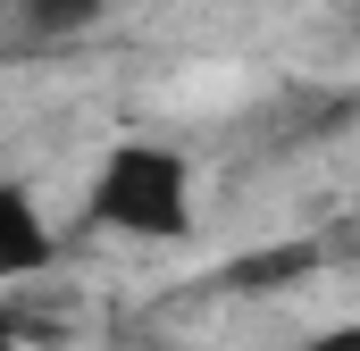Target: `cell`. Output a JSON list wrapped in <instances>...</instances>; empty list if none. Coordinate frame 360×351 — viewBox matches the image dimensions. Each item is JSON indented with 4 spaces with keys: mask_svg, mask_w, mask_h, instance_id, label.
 I'll return each instance as SVG.
<instances>
[{
    "mask_svg": "<svg viewBox=\"0 0 360 351\" xmlns=\"http://www.w3.org/2000/svg\"><path fill=\"white\" fill-rule=\"evenodd\" d=\"M310 351H360V335H352V326H335V335H319Z\"/></svg>",
    "mask_w": 360,
    "mask_h": 351,
    "instance_id": "cell-4",
    "label": "cell"
},
{
    "mask_svg": "<svg viewBox=\"0 0 360 351\" xmlns=\"http://www.w3.org/2000/svg\"><path fill=\"white\" fill-rule=\"evenodd\" d=\"M0 351H17V326H8V318H0Z\"/></svg>",
    "mask_w": 360,
    "mask_h": 351,
    "instance_id": "cell-5",
    "label": "cell"
},
{
    "mask_svg": "<svg viewBox=\"0 0 360 351\" xmlns=\"http://www.w3.org/2000/svg\"><path fill=\"white\" fill-rule=\"evenodd\" d=\"M8 17L34 42H76V34H92L109 17V0H8Z\"/></svg>",
    "mask_w": 360,
    "mask_h": 351,
    "instance_id": "cell-3",
    "label": "cell"
},
{
    "mask_svg": "<svg viewBox=\"0 0 360 351\" xmlns=\"http://www.w3.org/2000/svg\"><path fill=\"white\" fill-rule=\"evenodd\" d=\"M51 218H42V201L25 192V184H8L0 176V293L8 284H25V276H42L51 267Z\"/></svg>",
    "mask_w": 360,
    "mask_h": 351,
    "instance_id": "cell-2",
    "label": "cell"
},
{
    "mask_svg": "<svg viewBox=\"0 0 360 351\" xmlns=\"http://www.w3.org/2000/svg\"><path fill=\"white\" fill-rule=\"evenodd\" d=\"M84 226L126 243H184L193 234V159L168 143H117L84 192Z\"/></svg>",
    "mask_w": 360,
    "mask_h": 351,
    "instance_id": "cell-1",
    "label": "cell"
}]
</instances>
